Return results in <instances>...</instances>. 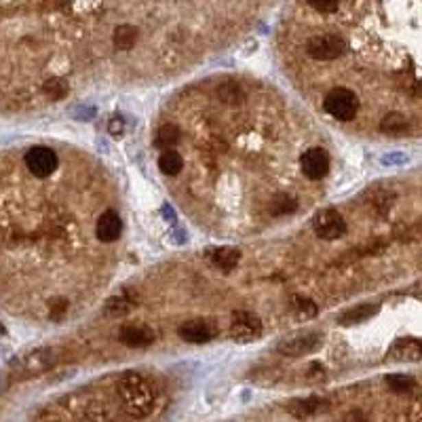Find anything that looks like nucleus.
Masks as SVG:
<instances>
[{"label":"nucleus","mask_w":422,"mask_h":422,"mask_svg":"<svg viewBox=\"0 0 422 422\" xmlns=\"http://www.w3.org/2000/svg\"><path fill=\"white\" fill-rule=\"evenodd\" d=\"M321 347V336L315 331H300L294 336H285L277 344V351L288 357H302L308 353H315Z\"/></svg>","instance_id":"20e7f679"},{"label":"nucleus","mask_w":422,"mask_h":422,"mask_svg":"<svg viewBox=\"0 0 422 422\" xmlns=\"http://www.w3.org/2000/svg\"><path fill=\"white\" fill-rule=\"evenodd\" d=\"M95 233H97L99 241H106V243L117 241L121 237V233H123V220H121V215L117 211H112V209L102 213L99 220H97Z\"/></svg>","instance_id":"9d476101"},{"label":"nucleus","mask_w":422,"mask_h":422,"mask_svg":"<svg viewBox=\"0 0 422 422\" xmlns=\"http://www.w3.org/2000/svg\"><path fill=\"white\" fill-rule=\"evenodd\" d=\"M388 357L392 361H401V363H414L422 359V342L414 340V338H401L395 344L390 347Z\"/></svg>","instance_id":"9b49d317"},{"label":"nucleus","mask_w":422,"mask_h":422,"mask_svg":"<svg viewBox=\"0 0 422 422\" xmlns=\"http://www.w3.org/2000/svg\"><path fill=\"white\" fill-rule=\"evenodd\" d=\"M215 333H218V325L213 321H207V319L186 321L180 327V338L186 342H192V344H205V342L213 340Z\"/></svg>","instance_id":"1a4fd4ad"},{"label":"nucleus","mask_w":422,"mask_h":422,"mask_svg":"<svg viewBox=\"0 0 422 422\" xmlns=\"http://www.w3.org/2000/svg\"><path fill=\"white\" fill-rule=\"evenodd\" d=\"M117 392L123 412L131 418H146L154 410V390L144 376L125 374L117 384Z\"/></svg>","instance_id":"f257e3e1"},{"label":"nucleus","mask_w":422,"mask_h":422,"mask_svg":"<svg viewBox=\"0 0 422 422\" xmlns=\"http://www.w3.org/2000/svg\"><path fill=\"white\" fill-rule=\"evenodd\" d=\"M296 207L298 205H296L294 196H290L285 192H279V194H274V199L270 203V213L272 215H288V213L296 211Z\"/></svg>","instance_id":"412c9836"},{"label":"nucleus","mask_w":422,"mask_h":422,"mask_svg":"<svg viewBox=\"0 0 422 422\" xmlns=\"http://www.w3.org/2000/svg\"><path fill=\"white\" fill-rule=\"evenodd\" d=\"M137 43V27L133 25H119L115 30V47L119 51H129Z\"/></svg>","instance_id":"6ab92c4d"},{"label":"nucleus","mask_w":422,"mask_h":422,"mask_svg":"<svg viewBox=\"0 0 422 422\" xmlns=\"http://www.w3.org/2000/svg\"><path fill=\"white\" fill-rule=\"evenodd\" d=\"M386 384L395 390V392H410L414 390L418 384L412 376H403V374H392V376H386Z\"/></svg>","instance_id":"5701e85b"},{"label":"nucleus","mask_w":422,"mask_h":422,"mask_svg":"<svg viewBox=\"0 0 422 422\" xmlns=\"http://www.w3.org/2000/svg\"><path fill=\"white\" fill-rule=\"evenodd\" d=\"M218 97L224 102V104H228V106H237L243 102V91L241 87H237V84H220V89H218Z\"/></svg>","instance_id":"4be33fe9"},{"label":"nucleus","mask_w":422,"mask_h":422,"mask_svg":"<svg viewBox=\"0 0 422 422\" xmlns=\"http://www.w3.org/2000/svg\"><path fill=\"white\" fill-rule=\"evenodd\" d=\"M306 53L311 55L313 60L331 62V60L342 58V55L347 53V43L338 34H317L313 38H308Z\"/></svg>","instance_id":"7ed1b4c3"},{"label":"nucleus","mask_w":422,"mask_h":422,"mask_svg":"<svg viewBox=\"0 0 422 422\" xmlns=\"http://www.w3.org/2000/svg\"><path fill=\"white\" fill-rule=\"evenodd\" d=\"M378 313V306L376 304H361V306H355L351 308L349 313H344L340 317V323L342 325H351V323H359V321H365L370 319Z\"/></svg>","instance_id":"a211bd4d"},{"label":"nucleus","mask_w":422,"mask_h":422,"mask_svg":"<svg viewBox=\"0 0 422 422\" xmlns=\"http://www.w3.org/2000/svg\"><path fill=\"white\" fill-rule=\"evenodd\" d=\"M184 167V161L180 156V152H176L174 148H167L161 156H159V169L165 176H178Z\"/></svg>","instance_id":"2eb2a0df"},{"label":"nucleus","mask_w":422,"mask_h":422,"mask_svg":"<svg viewBox=\"0 0 422 422\" xmlns=\"http://www.w3.org/2000/svg\"><path fill=\"white\" fill-rule=\"evenodd\" d=\"M308 5L319 13H333L340 5V0H308Z\"/></svg>","instance_id":"a878e982"},{"label":"nucleus","mask_w":422,"mask_h":422,"mask_svg":"<svg viewBox=\"0 0 422 422\" xmlns=\"http://www.w3.org/2000/svg\"><path fill=\"white\" fill-rule=\"evenodd\" d=\"M180 137H182L180 127H178V125H172V123H167V125L159 127L156 137H154V144H156L159 148L167 150V148H174V146L180 142Z\"/></svg>","instance_id":"dca6fc26"},{"label":"nucleus","mask_w":422,"mask_h":422,"mask_svg":"<svg viewBox=\"0 0 422 422\" xmlns=\"http://www.w3.org/2000/svg\"><path fill=\"white\" fill-rule=\"evenodd\" d=\"M300 167L308 180H323L329 172V156L323 148H308L300 159Z\"/></svg>","instance_id":"6e6552de"},{"label":"nucleus","mask_w":422,"mask_h":422,"mask_svg":"<svg viewBox=\"0 0 422 422\" xmlns=\"http://www.w3.org/2000/svg\"><path fill=\"white\" fill-rule=\"evenodd\" d=\"M58 154L47 146H34L25 152V167L34 178H49L58 169Z\"/></svg>","instance_id":"423d86ee"},{"label":"nucleus","mask_w":422,"mask_h":422,"mask_svg":"<svg viewBox=\"0 0 422 422\" xmlns=\"http://www.w3.org/2000/svg\"><path fill=\"white\" fill-rule=\"evenodd\" d=\"M121 342L131 349H144L154 342V331L146 325H125L121 331Z\"/></svg>","instance_id":"f8f14e48"},{"label":"nucleus","mask_w":422,"mask_h":422,"mask_svg":"<svg viewBox=\"0 0 422 422\" xmlns=\"http://www.w3.org/2000/svg\"><path fill=\"white\" fill-rule=\"evenodd\" d=\"M110 133L115 135V137H121L123 135V131H125V125H123V121L121 119H115V121H110Z\"/></svg>","instance_id":"cd10ccee"},{"label":"nucleus","mask_w":422,"mask_h":422,"mask_svg":"<svg viewBox=\"0 0 422 422\" xmlns=\"http://www.w3.org/2000/svg\"><path fill=\"white\" fill-rule=\"evenodd\" d=\"M380 131L388 133V135H399V133H406L408 131V119L399 112H390L386 115L380 123Z\"/></svg>","instance_id":"aec40b11"},{"label":"nucleus","mask_w":422,"mask_h":422,"mask_svg":"<svg viewBox=\"0 0 422 422\" xmlns=\"http://www.w3.org/2000/svg\"><path fill=\"white\" fill-rule=\"evenodd\" d=\"M313 228L317 237L325 241H333V239H340L347 233V222L336 209H321L313 218Z\"/></svg>","instance_id":"39448f33"},{"label":"nucleus","mask_w":422,"mask_h":422,"mask_svg":"<svg viewBox=\"0 0 422 422\" xmlns=\"http://www.w3.org/2000/svg\"><path fill=\"white\" fill-rule=\"evenodd\" d=\"M294 308H296V313H298L302 319H313V317L317 315V306H315V302H313V300H308V298H296Z\"/></svg>","instance_id":"393cba45"},{"label":"nucleus","mask_w":422,"mask_h":422,"mask_svg":"<svg viewBox=\"0 0 422 422\" xmlns=\"http://www.w3.org/2000/svg\"><path fill=\"white\" fill-rule=\"evenodd\" d=\"M133 300L127 296V294H121V296H112L108 302H106V306H104V313L108 315V317H123V315H127L131 308H133Z\"/></svg>","instance_id":"f3484780"},{"label":"nucleus","mask_w":422,"mask_h":422,"mask_svg":"<svg viewBox=\"0 0 422 422\" xmlns=\"http://www.w3.org/2000/svg\"><path fill=\"white\" fill-rule=\"evenodd\" d=\"M323 108L336 121H351L359 110V97L344 87H336L325 95Z\"/></svg>","instance_id":"f03ea898"},{"label":"nucleus","mask_w":422,"mask_h":422,"mask_svg":"<svg viewBox=\"0 0 422 422\" xmlns=\"http://www.w3.org/2000/svg\"><path fill=\"white\" fill-rule=\"evenodd\" d=\"M43 89H45V93H47L51 99H62V97L68 93V84H66V80H62V78H49V80L43 84Z\"/></svg>","instance_id":"b1692460"},{"label":"nucleus","mask_w":422,"mask_h":422,"mask_svg":"<svg viewBox=\"0 0 422 422\" xmlns=\"http://www.w3.org/2000/svg\"><path fill=\"white\" fill-rule=\"evenodd\" d=\"M327 408V401L319 399V397H308V399H296L288 406V412L296 418H308L313 416L315 412Z\"/></svg>","instance_id":"4468645a"},{"label":"nucleus","mask_w":422,"mask_h":422,"mask_svg":"<svg viewBox=\"0 0 422 422\" xmlns=\"http://www.w3.org/2000/svg\"><path fill=\"white\" fill-rule=\"evenodd\" d=\"M231 333L239 342H251L262 333V321L258 315H253L249 311H237L233 313Z\"/></svg>","instance_id":"0eeeda50"},{"label":"nucleus","mask_w":422,"mask_h":422,"mask_svg":"<svg viewBox=\"0 0 422 422\" xmlns=\"http://www.w3.org/2000/svg\"><path fill=\"white\" fill-rule=\"evenodd\" d=\"M68 308V302L66 300H58V302H53V306H51V317L53 319H58L64 311Z\"/></svg>","instance_id":"bb28decb"},{"label":"nucleus","mask_w":422,"mask_h":422,"mask_svg":"<svg viewBox=\"0 0 422 422\" xmlns=\"http://www.w3.org/2000/svg\"><path fill=\"white\" fill-rule=\"evenodd\" d=\"M209 260L222 268V270H231L239 264L241 260V251L237 247H218L209 253Z\"/></svg>","instance_id":"ddd939ff"}]
</instances>
